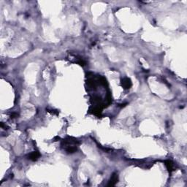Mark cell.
<instances>
[{"label": "cell", "mask_w": 187, "mask_h": 187, "mask_svg": "<svg viewBox=\"0 0 187 187\" xmlns=\"http://www.w3.org/2000/svg\"><path fill=\"white\" fill-rule=\"evenodd\" d=\"M121 85L125 89H128L132 86V81L129 78H125L122 80L121 81Z\"/></svg>", "instance_id": "1"}, {"label": "cell", "mask_w": 187, "mask_h": 187, "mask_svg": "<svg viewBox=\"0 0 187 187\" xmlns=\"http://www.w3.org/2000/svg\"><path fill=\"white\" fill-rule=\"evenodd\" d=\"M39 157H40V154L38 151H34L31 153L28 157H29V159H30L31 161H36Z\"/></svg>", "instance_id": "2"}, {"label": "cell", "mask_w": 187, "mask_h": 187, "mask_svg": "<svg viewBox=\"0 0 187 187\" xmlns=\"http://www.w3.org/2000/svg\"><path fill=\"white\" fill-rule=\"evenodd\" d=\"M118 175L116 174V173H114V174L112 175L110 181H109V183H108L109 186H115V185H116V183L118 182Z\"/></svg>", "instance_id": "3"}, {"label": "cell", "mask_w": 187, "mask_h": 187, "mask_svg": "<svg viewBox=\"0 0 187 187\" xmlns=\"http://www.w3.org/2000/svg\"><path fill=\"white\" fill-rule=\"evenodd\" d=\"M165 165L168 171L170 173H171L173 171V163L171 161H170V160H167V161H165Z\"/></svg>", "instance_id": "4"}]
</instances>
